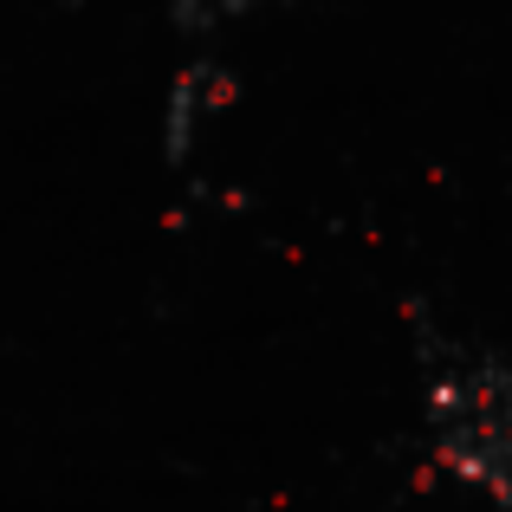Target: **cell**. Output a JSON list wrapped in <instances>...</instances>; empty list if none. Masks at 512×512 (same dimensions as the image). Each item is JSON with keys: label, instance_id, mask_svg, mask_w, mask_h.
Instances as JSON below:
<instances>
[{"label": "cell", "instance_id": "obj_1", "mask_svg": "<svg viewBox=\"0 0 512 512\" xmlns=\"http://www.w3.org/2000/svg\"><path fill=\"white\" fill-rule=\"evenodd\" d=\"M435 448L461 480L512 512V357H454L428 383Z\"/></svg>", "mask_w": 512, "mask_h": 512}, {"label": "cell", "instance_id": "obj_2", "mask_svg": "<svg viewBox=\"0 0 512 512\" xmlns=\"http://www.w3.org/2000/svg\"><path fill=\"white\" fill-rule=\"evenodd\" d=\"M227 91V72L221 65H188L182 78H175L169 85V117H163V150L175 156V163H182L188 156V130H195V117L208 111L214 98H221Z\"/></svg>", "mask_w": 512, "mask_h": 512}]
</instances>
